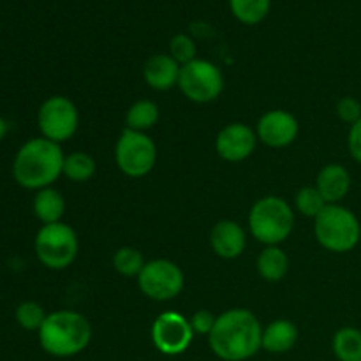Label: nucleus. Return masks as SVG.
I'll use <instances>...</instances> for the list:
<instances>
[{"instance_id":"1","label":"nucleus","mask_w":361,"mask_h":361,"mask_svg":"<svg viewBox=\"0 0 361 361\" xmlns=\"http://www.w3.org/2000/svg\"><path fill=\"white\" fill-rule=\"evenodd\" d=\"M208 342L222 361H245L263 349V326L250 310H226L215 321Z\"/></svg>"},{"instance_id":"2","label":"nucleus","mask_w":361,"mask_h":361,"mask_svg":"<svg viewBox=\"0 0 361 361\" xmlns=\"http://www.w3.org/2000/svg\"><path fill=\"white\" fill-rule=\"evenodd\" d=\"M63 159L66 155L59 143L46 137H34L18 150L13 162V176L18 185L25 189H46L62 175Z\"/></svg>"},{"instance_id":"3","label":"nucleus","mask_w":361,"mask_h":361,"mask_svg":"<svg viewBox=\"0 0 361 361\" xmlns=\"http://www.w3.org/2000/svg\"><path fill=\"white\" fill-rule=\"evenodd\" d=\"M92 326L87 317L74 310H56L46 316L39 330V344L55 358H71L88 348Z\"/></svg>"},{"instance_id":"4","label":"nucleus","mask_w":361,"mask_h":361,"mask_svg":"<svg viewBox=\"0 0 361 361\" xmlns=\"http://www.w3.org/2000/svg\"><path fill=\"white\" fill-rule=\"evenodd\" d=\"M249 228L254 238L263 245H279L288 240L295 229V212L282 197H261L250 208Z\"/></svg>"},{"instance_id":"5","label":"nucleus","mask_w":361,"mask_h":361,"mask_svg":"<svg viewBox=\"0 0 361 361\" xmlns=\"http://www.w3.org/2000/svg\"><path fill=\"white\" fill-rule=\"evenodd\" d=\"M314 235L317 243L330 252H349L358 245L361 226L358 217L342 204H326L314 219Z\"/></svg>"},{"instance_id":"6","label":"nucleus","mask_w":361,"mask_h":361,"mask_svg":"<svg viewBox=\"0 0 361 361\" xmlns=\"http://www.w3.org/2000/svg\"><path fill=\"white\" fill-rule=\"evenodd\" d=\"M37 259L49 270H63L74 263L80 250L78 235L66 222L42 226L35 236Z\"/></svg>"},{"instance_id":"7","label":"nucleus","mask_w":361,"mask_h":361,"mask_svg":"<svg viewBox=\"0 0 361 361\" xmlns=\"http://www.w3.org/2000/svg\"><path fill=\"white\" fill-rule=\"evenodd\" d=\"M115 161L123 175L141 178L154 169L157 162V147L147 133L126 129L116 141Z\"/></svg>"},{"instance_id":"8","label":"nucleus","mask_w":361,"mask_h":361,"mask_svg":"<svg viewBox=\"0 0 361 361\" xmlns=\"http://www.w3.org/2000/svg\"><path fill=\"white\" fill-rule=\"evenodd\" d=\"M178 87L189 101L207 104L215 101L224 90V76L215 63L196 59L182 67Z\"/></svg>"},{"instance_id":"9","label":"nucleus","mask_w":361,"mask_h":361,"mask_svg":"<svg viewBox=\"0 0 361 361\" xmlns=\"http://www.w3.org/2000/svg\"><path fill=\"white\" fill-rule=\"evenodd\" d=\"M37 126L42 137L60 145L76 134L80 126V113L69 97L53 95L46 99L39 108Z\"/></svg>"},{"instance_id":"10","label":"nucleus","mask_w":361,"mask_h":361,"mask_svg":"<svg viewBox=\"0 0 361 361\" xmlns=\"http://www.w3.org/2000/svg\"><path fill=\"white\" fill-rule=\"evenodd\" d=\"M185 277L182 268L169 259L148 261L137 275V286L147 298L169 302L182 293Z\"/></svg>"},{"instance_id":"11","label":"nucleus","mask_w":361,"mask_h":361,"mask_svg":"<svg viewBox=\"0 0 361 361\" xmlns=\"http://www.w3.org/2000/svg\"><path fill=\"white\" fill-rule=\"evenodd\" d=\"M194 330L178 312H162L152 324V342L166 356H178L192 344Z\"/></svg>"},{"instance_id":"12","label":"nucleus","mask_w":361,"mask_h":361,"mask_svg":"<svg viewBox=\"0 0 361 361\" xmlns=\"http://www.w3.org/2000/svg\"><path fill=\"white\" fill-rule=\"evenodd\" d=\"M298 130V120L284 109H271L264 113L256 127L257 140L271 148H284L295 143Z\"/></svg>"},{"instance_id":"13","label":"nucleus","mask_w":361,"mask_h":361,"mask_svg":"<svg viewBox=\"0 0 361 361\" xmlns=\"http://www.w3.org/2000/svg\"><path fill=\"white\" fill-rule=\"evenodd\" d=\"M257 143V134L249 126L235 122L226 126L215 140L219 157L228 162H242L252 155Z\"/></svg>"},{"instance_id":"14","label":"nucleus","mask_w":361,"mask_h":361,"mask_svg":"<svg viewBox=\"0 0 361 361\" xmlns=\"http://www.w3.org/2000/svg\"><path fill=\"white\" fill-rule=\"evenodd\" d=\"M210 245L222 259H236L245 250L247 235L238 222L231 219H222L212 228Z\"/></svg>"},{"instance_id":"15","label":"nucleus","mask_w":361,"mask_h":361,"mask_svg":"<svg viewBox=\"0 0 361 361\" xmlns=\"http://www.w3.org/2000/svg\"><path fill=\"white\" fill-rule=\"evenodd\" d=\"M180 71H182V66L171 55L157 53L145 62L143 78L148 87L162 92L178 85Z\"/></svg>"},{"instance_id":"16","label":"nucleus","mask_w":361,"mask_h":361,"mask_svg":"<svg viewBox=\"0 0 361 361\" xmlns=\"http://www.w3.org/2000/svg\"><path fill=\"white\" fill-rule=\"evenodd\" d=\"M316 189L328 204H338L351 190V175L341 164H328L317 173Z\"/></svg>"},{"instance_id":"17","label":"nucleus","mask_w":361,"mask_h":361,"mask_svg":"<svg viewBox=\"0 0 361 361\" xmlns=\"http://www.w3.org/2000/svg\"><path fill=\"white\" fill-rule=\"evenodd\" d=\"M298 341V328L289 319H275L263 328V349L271 355L291 351Z\"/></svg>"},{"instance_id":"18","label":"nucleus","mask_w":361,"mask_h":361,"mask_svg":"<svg viewBox=\"0 0 361 361\" xmlns=\"http://www.w3.org/2000/svg\"><path fill=\"white\" fill-rule=\"evenodd\" d=\"M34 214L44 226L62 222L63 214H66V200L53 187L37 190L34 197Z\"/></svg>"},{"instance_id":"19","label":"nucleus","mask_w":361,"mask_h":361,"mask_svg":"<svg viewBox=\"0 0 361 361\" xmlns=\"http://www.w3.org/2000/svg\"><path fill=\"white\" fill-rule=\"evenodd\" d=\"M257 274L267 282H281L289 270V259L279 245L264 247L256 261Z\"/></svg>"},{"instance_id":"20","label":"nucleus","mask_w":361,"mask_h":361,"mask_svg":"<svg viewBox=\"0 0 361 361\" xmlns=\"http://www.w3.org/2000/svg\"><path fill=\"white\" fill-rule=\"evenodd\" d=\"M338 361H361V330L345 326L334 335L331 342Z\"/></svg>"},{"instance_id":"21","label":"nucleus","mask_w":361,"mask_h":361,"mask_svg":"<svg viewBox=\"0 0 361 361\" xmlns=\"http://www.w3.org/2000/svg\"><path fill=\"white\" fill-rule=\"evenodd\" d=\"M271 0H229L233 16L243 25H259L270 14Z\"/></svg>"},{"instance_id":"22","label":"nucleus","mask_w":361,"mask_h":361,"mask_svg":"<svg viewBox=\"0 0 361 361\" xmlns=\"http://www.w3.org/2000/svg\"><path fill=\"white\" fill-rule=\"evenodd\" d=\"M159 120V106L154 101H137L129 108L126 115V129L136 130V133H147L148 129L157 123Z\"/></svg>"},{"instance_id":"23","label":"nucleus","mask_w":361,"mask_h":361,"mask_svg":"<svg viewBox=\"0 0 361 361\" xmlns=\"http://www.w3.org/2000/svg\"><path fill=\"white\" fill-rule=\"evenodd\" d=\"M95 169H97V164H95V159L90 154H87V152H73V154L66 155V159H63L62 175L67 176L71 182L83 183L88 182L95 175Z\"/></svg>"},{"instance_id":"24","label":"nucleus","mask_w":361,"mask_h":361,"mask_svg":"<svg viewBox=\"0 0 361 361\" xmlns=\"http://www.w3.org/2000/svg\"><path fill=\"white\" fill-rule=\"evenodd\" d=\"M147 264L143 254L134 247H120L113 254V268L123 277H137Z\"/></svg>"},{"instance_id":"25","label":"nucleus","mask_w":361,"mask_h":361,"mask_svg":"<svg viewBox=\"0 0 361 361\" xmlns=\"http://www.w3.org/2000/svg\"><path fill=\"white\" fill-rule=\"evenodd\" d=\"M295 203H296V210H298L300 214L312 219H316L328 204L326 201H324V197L321 196L319 190L316 189V185L300 189L298 194H296Z\"/></svg>"},{"instance_id":"26","label":"nucleus","mask_w":361,"mask_h":361,"mask_svg":"<svg viewBox=\"0 0 361 361\" xmlns=\"http://www.w3.org/2000/svg\"><path fill=\"white\" fill-rule=\"evenodd\" d=\"M14 316H16L18 324H20L23 330H28V331L37 330L39 331L48 314L44 312V309H42L37 302H23L16 307V312H14Z\"/></svg>"},{"instance_id":"27","label":"nucleus","mask_w":361,"mask_h":361,"mask_svg":"<svg viewBox=\"0 0 361 361\" xmlns=\"http://www.w3.org/2000/svg\"><path fill=\"white\" fill-rule=\"evenodd\" d=\"M169 55L180 63V66H187L189 62L196 60V42L190 35L187 34H176L169 41Z\"/></svg>"},{"instance_id":"28","label":"nucleus","mask_w":361,"mask_h":361,"mask_svg":"<svg viewBox=\"0 0 361 361\" xmlns=\"http://www.w3.org/2000/svg\"><path fill=\"white\" fill-rule=\"evenodd\" d=\"M337 115L342 122L353 126L361 118V102L355 97H342L337 102Z\"/></svg>"},{"instance_id":"29","label":"nucleus","mask_w":361,"mask_h":361,"mask_svg":"<svg viewBox=\"0 0 361 361\" xmlns=\"http://www.w3.org/2000/svg\"><path fill=\"white\" fill-rule=\"evenodd\" d=\"M215 321H217V317H215L210 310L201 309V310H197L192 317H190L189 323H190V326H192L194 334L210 335L212 330H214V326H215Z\"/></svg>"},{"instance_id":"30","label":"nucleus","mask_w":361,"mask_h":361,"mask_svg":"<svg viewBox=\"0 0 361 361\" xmlns=\"http://www.w3.org/2000/svg\"><path fill=\"white\" fill-rule=\"evenodd\" d=\"M348 147H349V152H351L353 159L361 164V118L356 123H353L351 129H349Z\"/></svg>"},{"instance_id":"31","label":"nucleus","mask_w":361,"mask_h":361,"mask_svg":"<svg viewBox=\"0 0 361 361\" xmlns=\"http://www.w3.org/2000/svg\"><path fill=\"white\" fill-rule=\"evenodd\" d=\"M6 134H7V122L2 118V116H0V141L4 140V136H6Z\"/></svg>"}]
</instances>
